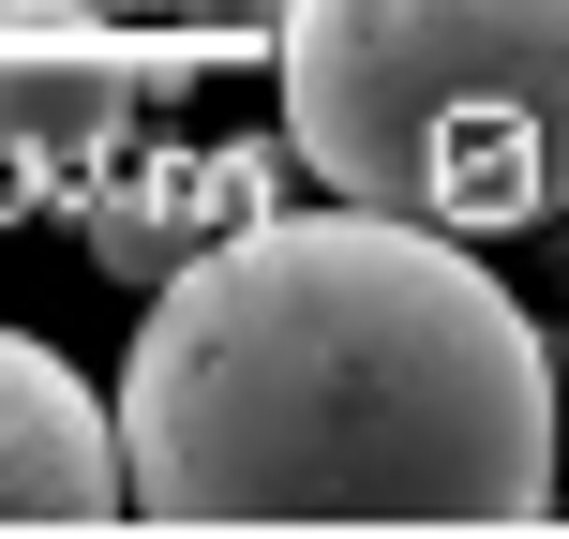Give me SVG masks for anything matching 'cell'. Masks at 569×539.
I'll list each match as a JSON object with an SVG mask.
<instances>
[{
	"mask_svg": "<svg viewBox=\"0 0 569 539\" xmlns=\"http://www.w3.org/2000/svg\"><path fill=\"white\" fill-rule=\"evenodd\" d=\"M120 495L136 525H540V315L450 226L270 210L166 270L120 375Z\"/></svg>",
	"mask_w": 569,
	"mask_h": 539,
	"instance_id": "obj_1",
	"label": "cell"
},
{
	"mask_svg": "<svg viewBox=\"0 0 569 539\" xmlns=\"http://www.w3.org/2000/svg\"><path fill=\"white\" fill-rule=\"evenodd\" d=\"M284 136L405 226H540L569 166V0H284Z\"/></svg>",
	"mask_w": 569,
	"mask_h": 539,
	"instance_id": "obj_2",
	"label": "cell"
},
{
	"mask_svg": "<svg viewBox=\"0 0 569 539\" xmlns=\"http://www.w3.org/2000/svg\"><path fill=\"white\" fill-rule=\"evenodd\" d=\"M120 420L76 390V360H46L30 330H0V525L30 539H90L120 525Z\"/></svg>",
	"mask_w": 569,
	"mask_h": 539,
	"instance_id": "obj_3",
	"label": "cell"
},
{
	"mask_svg": "<svg viewBox=\"0 0 569 539\" xmlns=\"http://www.w3.org/2000/svg\"><path fill=\"white\" fill-rule=\"evenodd\" d=\"M0 120H16V136H46V150H76V136H106V120H120V90H106V76H60V60H46V76H16V90H0Z\"/></svg>",
	"mask_w": 569,
	"mask_h": 539,
	"instance_id": "obj_4",
	"label": "cell"
},
{
	"mask_svg": "<svg viewBox=\"0 0 569 539\" xmlns=\"http://www.w3.org/2000/svg\"><path fill=\"white\" fill-rule=\"evenodd\" d=\"M76 16H166V0H76Z\"/></svg>",
	"mask_w": 569,
	"mask_h": 539,
	"instance_id": "obj_5",
	"label": "cell"
},
{
	"mask_svg": "<svg viewBox=\"0 0 569 539\" xmlns=\"http://www.w3.org/2000/svg\"><path fill=\"white\" fill-rule=\"evenodd\" d=\"M196 16H284V0H196Z\"/></svg>",
	"mask_w": 569,
	"mask_h": 539,
	"instance_id": "obj_6",
	"label": "cell"
}]
</instances>
